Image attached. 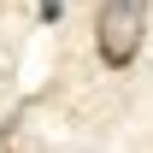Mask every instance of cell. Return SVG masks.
I'll list each match as a JSON object with an SVG mask.
<instances>
[{
    "mask_svg": "<svg viewBox=\"0 0 153 153\" xmlns=\"http://www.w3.org/2000/svg\"><path fill=\"white\" fill-rule=\"evenodd\" d=\"M59 12H65V0H41V24H53Z\"/></svg>",
    "mask_w": 153,
    "mask_h": 153,
    "instance_id": "7a4b0ae2",
    "label": "cell"
},
{
    "mask_svg": "<svg viewBox=\"0 0 153 153\" xmlns=\"http://www.w3.org/2000/svg\"><path fill=\"white\" fill-rule=\"evenodd\" d=\"M147 41V0H100L94 12V53L112 71H130Z\"/></svg>",
    "mask_w": 153,
    "mask_h": 153,
    "instance_id": "6da1fadb",
    "label": "cell"
}]
</instances>
